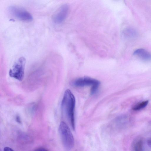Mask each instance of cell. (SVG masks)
<instances>
[{
  "mask_svg": "<svg viewBox=\"0 0 151 151\" xmlns=\"http://www.w3.org/2000/svg\"><path fill=\"white\" fill-rule=\"evenodd\" d=\"M16 119L17 122L20 123L21 122V121L20 118L19 116H17L16 118Z\"/></svg>",
  "mask_w": 151,
  "mask_h": 151,
  "instance_id": "14",
  "label": "cell"
},
{
  "mask_svg": "<svg viewBox=\"0 0 151 151\" xmlns=\"http://www.w3.org/2000/svg\"><path fill=\"white\" fill-rule=\"evenodd\" d=\"M34 151H48L47 149L43 148H40L35 150Z\"/></svg>",
  "mask_w": 151,
  "mask_h": 151,
  "instance_id": "12",
  "label": "cell"
},
{
  "mask_svg": "<svg viewBox=\"0 0 151 151\" xmlns=\"http://www.w3.org/2000/svg\"><path fill=\"white\" fill-rule=\"evenodd\" d=\"M9 12L12 16L17 19L24 22H30L33 19L31 14L20 7L11 6L8 9Z\"/></svg>",
  "mask_w": 151,
  "mask_h": 151,
  "instance_id": "4",
  "label": "cell"
},
{
  "mask_svg": "<svg viewBox=\"0 0 151 151\" xmlns=\"http://www.w3.org/2000/svg\"><path fill=\"white\" fill-rule=\"evenodd\" d=\"M26 59L21 57L15 62L9 72L10 76L19 81H22L24 77Z\"/></svg>",
  "mask_w": 151,
  "mask_h": 151,
  "instance_id": "3",
  "label": "cell"
},
{
  "mask_svg": "<svg viewBox=\"0 0 151 151\" xmlns=\"http://www.w3.org/2000/svg\"><path fill=\"white\" fill-rule=\"evenodd\" d=\"M124 35L127 37H133L135 36L136 33L135 30L130 29H125L124 32Z\"/></svg>",
  "mask_w": 151,
  "mask_h": 151,
  "instance_id": "10",
  "label": "cell"
},
{
  "mask_svg": "<svg viewBox=\"0 0 151 151\" xmlns=\"http://www.w3.org/2000/svg\"><path fill=\"white\" fill-rule=\"evenodd\" d=\"M148 103V100L143 101L135 105L133 108L132 109L135 111L139 110L146 107Z\"/></svg>",
  "mask_w": 151,
  "mask_h": 151,
  "instance_id": "9",
  "label": "cell"
},
{
  "mask_svg": "<svg viewBox=\"0 0 151 151\" xmlns=\"http://www.w3.org/2000/svg\"><path fill=\"white\" fill-rule=\"evenodd\" d=\"M76 104L75 96L70 91L65 92L61 103V110L70 121L73 130L75 129L74 110Z\"/></svg>",
  "mask_w": 151,
  "mask_h": 151,
  "instance_id": "1",
  "label": "cell"
},
{
  "mask_svg": "<svg viewBox=\"0 0 151 151\" xmlns=\"http://www.w3.org/2000/svg\"><path fill=\"white\" fill-rule=\"evenodd\" d=\"M132 149L133 151H143L142 140L139 139L136 141L133 145Z\"/></svg>",
  "mask_w": 151,
  "mask_h": 151,
  "instance_id": "8",
  "label": "cell"
},
{
  "mask_svg": "<svg viewBox=\"0 0 151 151\" xmlns=\"http://www.w3.org/2000/svg\"><path fill=\"white\" fill-rule=\"evenodd\" d=\"M71 84L73 86L76 87L91 86L92 87L96 86H99L100 82L96 79L90 77H84L75 79L71 82Z\"/></svg>",
  "mask_w": 151,
  "mask_h": 151,
  "instance_id": "6",
  "label": "cell"
},
{
  "mask_svg": "<svg viewBox=\"0 0 151 151\" xmlns=\"http://www.w3.org/2000/svg\"><path fill=\"white\" fill-rule=\"evenodd\" d=\"M68 5L64 4L61 6L55 13L52 17L53 22L57 24H60L65 20L68 14Z\"/></svg>",
  "mask_w": 151,
  "mask_h": 151,
  "instance_id": "5",
  "label": "cell"
},
{
  "mask_svg": "<svg viewBox=\"0 0 151 151\" xmlns=\"http://www.w3.org/2000/svg\"><path fill=\"white\" fill-rule=\"evenodd\" d=\"M4 151H14L12 148L8 147H4Z\"/></svg>",
  "mask_w": 151,
  "mask_h": 151,
  "instance_id": "11",
  "label": "cell"
},
{
  "mask_svg": "<svg viewBox=\"0 0 151 151\" xmlns=\"http://www.w3.org/2000/svg\"><path fill=\"white\" fill-rule=\"evenodd\" d=\"M59 132L64 149L66 151L71 150L74 146V139L69 127L64 122H60Z\"/></svg>",
  "mask_w": 151,
  "mask_h": 151,
  "instance_id": "2",
  "label": "cell"
},
{
  "mask_svg": "<svg viewBox=\"0 0 151 151\" xmlns=\"http://www.w3.org/2000/svg\"><path fill=\"white\" fill-rule=\"evenodd\" d=\"M147 144L148 146L151 148V137L148 139Z\"/></svg>",
  "mask_w": 151,
  "mask_h": 151,
  "instance_id": "13",
  "label": "cell"
},
{
  "mask_svg": "<svg viewBox=\"0 0 151 151\" xmlns=\"http://www.w3.org/2000/svg\"><path fill=\"white\" fill-rule=\"evenodd\" d=\"M133 55L137 56L143 60H151V53L143 49H137L134 52Z\"/></svg>",
  "mask_w": 151,
  "mask_h": 151,
  "instance_id": "7",
  "label": "cell"
}]
</instances>
